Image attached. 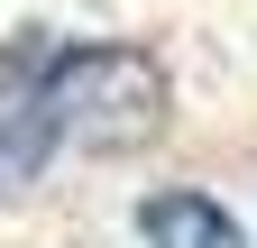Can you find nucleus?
Listing matches in <instances>:
<instances>
[{
  "label": "nucleus",
  "mask_w": 257,
  "mask_h": 248,
  "mask_svg": "<svg viewBox=\"0 0 257 248\" xmlns=\"http://www.w3.org/2000/svg\"><path fill=\"white\" fill-rule=\"evenodd\" d=\"M28 74V101L55 129V147H92V157H128L175 119V83L147 46H10Z\"/></svg>",
  "instance_id": "f257e3e1"
},
{
  "label": "nucleus",
  "mask_w": 257,
  "mask_h": 248,
  "mask_svg": "<svg viewBox=\"0 0 257 248\" xmlns=\"http://www.w3.org/2000/svg\"><path fill=\"white\" fill-rule=\"evenodd\" d=\"M138 239L147 248H248L239 211H220L211 193H193V184H166V193L138 202Z\"/></svg>",
  "instance_id": "f03ea898"
}]
</instances>
